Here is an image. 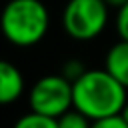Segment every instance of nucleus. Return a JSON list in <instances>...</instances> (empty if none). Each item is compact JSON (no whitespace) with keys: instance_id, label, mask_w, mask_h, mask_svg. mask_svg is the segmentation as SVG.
<instances>
[{"instance_id":"nucleus-1","label":"nucleus","mask_w":128,"mask_h":128,"mask_svg":"<svg viewBox=\"0 0 128 128\" xmlns=\"http://www.w3.org/2000/svg\"><path fill=\"white\" fill-rule=\"evenodd\" d=\"M72 90L74 108L92 122L122 114L128 102V88H124L106 68L86 70L78 80L72 82Z\"/></svg>"},{"instance_id":"nucleus-2","label":"nucleus","mask_w":128,"mask_h":128,"mask_svg":"<svg viewBox=\"0 0 128 128\" xmlns=\"http://www.w3.org/2000/svg\"><path fill=\"white\" fill-rule=\"evenodd\" d=\"M50 28V14L42 0H10L2 10L4 38L18 48L38 44Z\"/></svg>"},{"instance_id":"nucleus-3","label":"nucleus","mask_w":128,"mask_h":128,"mask_svg":"<svg viewBox=\"0 0 128 128\" xmlns=\"http://www.w3.org/2000/svg\"><path fill=\"white\" fill-rule=\"evenodd\" d=\"M108 10L104 0H68L62 12V28L70 38L88 42L106 28Z\"/></svg>"},{"instance_id":"nucleus-4","label":"nucleus","mask_w":128,"mask_h":128,"mask_svg":"<svg viewBox=\"0 0 128 128\" xmlns=\"http://www.w3.org/2000/svg\"><path fill=\"white\" fill-rule=\"evenodd\" d=\"M30 110L60 118L68 110L74 108V90L72 82L64 74H46L34 82L28 94Z\"/></svg>"},{"instance_id":"nucleus-5","label":"nucleus","mask_w":128,"mask_h":128,"mask_svg":"<svg viewBox=\"0 0 128 128\" xmlns=\"http://www.w3.org/2000/svg\"><path fill=\"white\" fill-rule=\"evenodd\" d=\"M24 88L26 84H24L22 72L10 62H2L0 64V102L2 104L16 102L22 96Z\"/></svg>"},{"instance_id":"nucleus-6","label":"nucleus","mask_w":128,"mask_h":128,"mask_svg":"<svg viewBox=\"0 0 128 128\" xmlns=\"http://www.w3.org/2000/svg\"><path fill=\"white\" fill-rule=\"evenodd\" d=\"M104 68L124 88H128V40H118L110 46L104 58Z\"/></svg>"},{"instance_id":"nucleus-7","label":"nucleus","mask_w":128,"mask_h":128,"mask_svg":"<svg viewBox=\"0 0 128 128\" xmlns=\"http://www.w3.org/2000/svg\"><path fill=\"white\" fill-rule=\"evenodd\" d=\"M14 128H58V118L44 116V114L30 110L28 114H24L16 120Z\"/></svg>"},{"instance_id":"nucleus-8","label":"nucleus","mask_w":128,"mask_h":128,"mask_svg":"<svg viewBox=\"0 0 128 128\" xmlns=\"http://www.w3.org/2000/svg\"><path fill=\"white\" fill-rule=\"evenodd\" d=\"M58 128H92V120L76 108H72L58 118Z\"/></svg>"},{"instance_id":"nucleus-9","label":"nucleus","mask_w":128,"mask_h":128,"mask_svg":"<svg viewBox=\"0 0 128 128\" xmlns=\"http://www.w3.org/2000/svg\"><path fill=\"white\" fill-rule=\"evenodd\" d=\"M84 72H86V68H84L82 62H78V60H68V62H64V66H62V74H64L70 82L78 80Z\"/></svg>"},{"instance_id":"nucleus-10","label":"nucleus","mask_w":128,"mask_h":128,"mask_svg":"<svg viewBox=\"0 0 128 128\" xmlns=\"http://www.w3.org/2000/svg\"><path fill=\"white\" fill-rule=\"evenodd\" d=\"M92 128H128V122L124 120L122 114H116V116H108L102 120H94Z\"/></svg>"},{"instance_id":"nucleus-11","label":"nucleus","mask_w":128,"mask_h":128,"mask_svg":"<svg viewBox=\"0 0 128 128\" xmlns=\"http://www.w3.org/2000/svg\"><path fill=\"white\" fill-rule=\"evenodd\" d=\"M116 32H118L120 40H128V2L116 14Z\"/></svg>"},{"instance_id":"nucleus-12","label":"nucleus","mask_w":128,"mask_h":128,"mask_svg":"<svg viewBox=\"0 0 128 128\" xmlns=\"http://www.w3.org/2000/svg\"><path fill=\"white\" fill-rule=\"evenodd\" d=\"M104 2H106L110 8H116V10H120V8H122V6H124L128 0H104Z\"/></svg>"},{"instance_id":"nucleus-13","label":"nucleus","mask_w":128,"mask_h":128,"mask_svg":"<svg viewBox=\"0 0 128 128\" xmlns=\"http://www.w3.org/2000/svg\"><path fill=\"white\" fill-rule=\"evenodd\" d=\"M122 116H124V120L128 122V102H126V106H124V110H122Z\"/></svg>"}]
</instances>
